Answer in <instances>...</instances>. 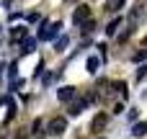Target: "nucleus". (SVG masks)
<instances>
[{
	"label": "nucleus",
	"mask_w": 147,
	"mask_h": 139,
	"mask_svg": "<svg viewBox=\"0 0 147 139\" xmlns=\"http://www.w3.org/2000/svg\"><path fill=\"white\" fill-rule=\"evenodd\" d=\"M62 31V23H41V28H39V39L41 41H52V39H57V34Z\"/></svg>",
	"instance_id": "obj_1"
},
{
	"label": "nucleus",
	"mask_w": 147,
	"mask_h": 139,
	"mask_svg": "<svg viewBox=\"0 0 147 139\" xmlns=\"http://www.w3.org/2000/svg\"><path fill=\"white\" fill-rule=\"evenodd\" d=\"M88 18H90V8H88V5H78L75 13H72V23L80 26V23H85Z\"/></svg>",
	"instance_id": "obj_2"
},
{
	"label": "nucleus",
	"mask_w": 147,
	"mask_h": 139,
	"mask_svg": "<svg viewBox=\"0 0 147 139\" xmlns=\"http://www.w3.org/2000/svg\"><path fill=\"white\" fill-rule=\"evenodd\" d=\"M75 95H78V90H75L72 85H65V88H59V90H57V98H59L62 103H70V101H75Z\"/></svg>",
	"instance_id": "obj_3"
},
{
	"label": "nucleus",
	"mask_w": 147,
	"mask_h": 139,
	"mask_svg": "<svg viewBox=\"0 0 147 139\" xmlns=\"http://www.w3.org/2000/svg\"><path fill=\"white\" fill-rule=\"evenodd\" d=\"M65 129H67V121H65L62 116H54V119L49 121V132H52L54 137H59V134H62Z\"/></svg>",
	"instance_id": "obj_4"
},
{
	"label": "nucleus",
	"mask_w": 147,
	"mask_h": 139,
	"mask_svg": "<svg viewBox=\"0 0 147 139\" xmlns=\"http://www.w3.org/2000/svg\"><path fill=\"white\" fill-rule=\"evenodd\" d=\"M106 124H109V113H96V119L90 121V132H103Z\"/></svg>",
	"instance_id": "obj_5"
},
{
	"label": "nucleus",
	"mask_w": 147,
	"mask_h": 139,
	"mask_svg": "<svg viewBox=\"0 0 147 139\" xmlns=\"http://www.w3.org/2000/svg\"><path fill=\"white\" fill-rule=\"evenodd\" d=\"M98 64H101V59H98V57H88V62H85L88 75H96V72H98Z\"/></svg>",
	"instance_id": "obj_6"
},
{
	"label": "nucleus",
	"mask_w": 147,
	"mask_h": 139,
	"mask_svg": "<svg viewBox=\"0 0 147 139\" xmlns=\"http://www.w3.org/2000/svg\"><path fill=\"white\" fill-rule=\"evenodd\" d=\"M36 49V39H23V44H21V54H31Z\"/></svg>",
	"instance_id": "obj_7"
},
{
	"label": "nucleus",
	"mask_w": 147,
	"mask_h": 139,
	"mask_svg": "<svg viewBox=\"0 0 147 139\" xmlns=\"http://www.w3.org/2000/svg\"><path fill=\"white\" fill-rule=\"evenodd\" d=\"M132 134H134V137H145L147 134V124L145 121H137V124L132 126Z\"/></svg>",
	"instance_id": "obj_8"
},
{
	"label": "nucleus",
	"mask_w": 147,
	"mask_h": 139,
	"mask_svg": "<svg viewBox=\"0 0 147 139\" xmlns=\"http://www.w3.org/2000/svg\"><path fill=\"white\" fill-rule=\"evenodd\" d=\"M85 103H88V101H75V103L70 106V113H72V116L83 113V111H85Z\"/></svg>",
	"instance_id": "obj_9"
},
{
	"label": "nucleus",
	"mask_w": 147,
	"mask_h": 139,
	"mask_svg": "<svg viewBox=\"0 0 147 139\" xmlns=\"http://www.w3.org/2000/svg\"><path fill=\"white\" fill-rule=\"evenodd\" d=\"M28 134H34V137H41V134H44V121H41V119H36Z\"/></svg>",
	"instance_id": "obj_10"
},
{
	"label": "nucleus",
	"mask_w": 147,
	"mask_h": 139,
	"mask_svg": "<svg viewBox=\"0 0 147 139\" xmlns=\"http://www.w3.org/2000/svg\"><path fill=\"white\" fill-rule=\"evenodd\" d=\"M23 36H26V28H23V26H16V28L10 31V39H13V41H21Z\"/></svg>",
	"instance_id": "obj_11"
},
{
	"label": "nucleus",
	"mask_w": 147,
	"mask_h": 139,
	"mask_svg": "<svg viewBox=\"0 0 147 139\" xmlns=\"http://www.w3.org/2000/svg\"><path fill=\"white\" fill-rule=\"evenodd\" d=\"M119 23H121V18H114V21L106 26V34H109V36H114V34H116V28H119Z\"/></svg>",
	"instance_id": "obj_12"
},
{
	"label": "nucleus",
	"mask_w": 147,
	"mask_h": 139,
	"mask_svg": "<svg viewBox=\"0 0 147 139\" xmlns=\"http://www.w3.org/2000/svg\"><path fill=\"white\" fill-rule=\"evenodd\" d=\"M67 41H70L67 36H59V39L54 41V52H65V46H67Z\"/></svg>",
	"instance_id": "obj_13"
},
{
	"label": "nucleus",
	"mask_w": 147,
	"mask_h": 139,
	"mask_svg": "<svg viewBox=\"0 0 147 139\" xmlns=\"http://www.w3.org/2000/svg\"><path fill=\"white\" fill-rule=\"evenodd\" d=\"M80 26H83V34L88 36V34H93V26H96V23H93V18H88V21H85V23H80Z\"/></svg>",
	"instance_id": "obj_14"
},
{
	"label": "nucleus",
	"mask_w": 147,
	"mask_h": 139,
	"mask_svg": "<svg viewBox=\"0 0 147 139\" xmlns=\"http://www.w3.org/2000/svg\"><path fill=\"white\" fill-rule=\"evenodd\" d=\"M114 88H116L121 95H127V83H114Z\"/></svg>",
	"instance_id": "obj_15"
},
{
	"label": "nucleus",
	"mask_w": 147,
	"mask_h": 139,
	"mask_svg": "<svg viewBox=\"0 0 147 139\" xmlns=\"http://www.w3.org/2000/svg\"><path fill=\"white\" fill-rule=\"evenodd\" d=\"M142 15H145V13H142V10H134V13H132V15H129V21H142Z\"/></svg>",
	"instance_id": "obj_16"
},
{
	"label": "nucleus",
	"mask_w": 147,
	"mask_h": 139,
	"mask_svg": "<svg viewBox=\"0 0 147 139\" xmlns=\"http://www.w3.org/2000/svg\"><path fill=\"white\" fill-rule=\"evenodd\" d=\"M13 113H16V103L8 101V119H13Z\"/></svg>",
	"instance_id": "obj_17"
},
{
	"label": "nucleus",
	"mask_w": 147,
	"mask_h": 139,
	"mask_svg": "<svg viewBox=\"0 0 147 139\" xmlns=\"http://www.w3.org/2000/svg\"><path fill=\"white\" fill-rule=\"evenodd\" d=\"M132 59H134V62H142V59H147V52H137Z\"/></svg>",
	"instance_id": "obj_18"
},
{
	"label": "nucleus",
	"mask_w": 147,
	"mask_h": 139,
	"mask_svg": "<svg viewBox=\"0 0 147 139\" xmlns=\"http://www.w3.org/2000/svg\"><path fill=\"white\" fill-rule=\"evenodd\" d=\"M137 116H140V113H137V108H132V111H129V121H137Z\"/></svg>",
	"instance_id": "obj_19"
},
{
	"label": "nucleus",
	"mask_w": 147,
	"mask_h": 139,
	"mask_svg": "<svg viewBox=\"0 0 147 139\" xmlns=\"http://www.w3.org/2000/svg\"><path fill=\"white\" fill-rule=\"evenodd\" d=\"M147 75V67H140V70H137V77H140V80H142V77H145Z\"/></svg>",
	"instance_id": "obj_20"
},
{
	"label": "nucleus",
	"mask_w": 147,
	"mask_h": 139,
	"mask_svg": "<svg viewBox=\"0 0 147 139\" xmlns=\"http://www.w3.org/2000/svg\"><path fill=\"white\" fill-rule=\"evenodd\" d=\"M26 134H28L26 129H18V134H16V139H23V137H26Z\"/></svg>",
	"instance_id": "obj_21"
},
{
	"label": "nucleus",
	"mask_w": 147,
	"mask_h": 139,
	"mask_svg": "<svg viewBox=\"0 0 147 139\" xmlns=\"http://www.w3.org/2000/svg\"><path fill=\"white\" fill-rule=\"evenodd\" d=\"M145 46H147V39H145Z\"/></svg>",
	"instance_id": "obj_22"
}]
</instances>
